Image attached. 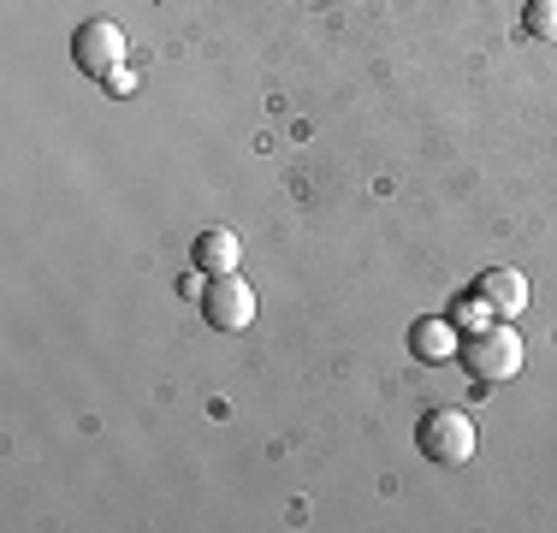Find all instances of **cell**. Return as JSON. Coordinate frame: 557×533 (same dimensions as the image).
Instances as JSON below:
<instances>
[{"instance_id": "1", "label": "cell", "mask_w": 557, "mask_h": 533, "mask_svg": "<svg viewBox=\"0 0 557 533\" xmlns=\"http://www.w3.org/2000/svg\"><path fill=\"white\" fill-rule=\"evenodd\" d=\"M457 356H462V368H469L481 385L516 380V373H522V332H516L510 320H486L481 332H469V338H462Z\"/></svg>"}, {"instance_id": "2", "label": "cell", "mask_w": 557, "mask_h": 533, "mask_svg": "<svg viewBox=\"0 0 557 533\" xmlns=\"http://www.w3.org/2000/svg\"><path fill=\"white\" fill-rule=\"evenodd\" d=\"M416 438H421V457L440 462V469H462L474 457V421L462 409H428Z\"/></svg>"}, {"instance_id": "3", "label": "cell", "mask_w": 557, "mask_h": 533, "mask_svg": "<svg viewBox=\"0 0 557 533\" xmlns=\"http://www.w3.org/2000/svg\"><path fill=\"white\" fill-rule=\"evenodd\" d=\"M202 314H208V326H220V332H249L256 326V290L237 273H214L202 285Z\"/></svg>"}, {"instance_id": "4", "label": "cell", "mask_w": 557, "mask_h": 533, "mask_svg": "<svg viewBox=\"0 0 557 533\" xmlns=\"http://www.w3.org/2000/svg\"><path fill=\"white\" fill-rule=\"evenodd\" d=\"M125 30H119L113 18H89V24H77V36H72V60H77V72H89V77H108L125 65Z\"/></svg>"}, {"instance_id": "5", "label": "cell", "mask_w": 557, "mask_h": 533, "mask_svg": "<svg viewBox=\"0 0 557 533\" xmlns=\"http://www.w3.org/2000/svg\"><path fill=\"white\" fill-rule=\"evenodd\" d=\"M474 290L486 297V309H493L498 320H516L528 309V278L516 273V266H486V273L474 278Z\"/></svg>"}, {"instance_id": "6", "label": "cell", "mask_w": 557, "mask_h": 533, "mask_svg": "<svg viewBox=\"0 0 557 533\" xmlns=\"http://www.w3.org/2000/svg\"><path fill=\"white\" fill-rule=\"evenodd\" d=\"M409 350H416L421 362H450V356L462 350V326H457V320H416Z\"/></svg>"}, {"instance_id": "7", "label": "cell", "mask_w": 557, "mask_h": 533, "mask_svg": "<svg viewBox=\"0 0 557 533\" xmlns=\"http://www.w3.org/2000/svg\"><path fill=\"white\" fill-rule=\"evenodd\" d=\"M237 256H244V244H237V232H225V225H208V232L196 237V266H202L208 278L237 273Z\"/></svg>"}, {"instance_id": "8", "label": "cell", "mask_w": 557, "mask_h": 533, "mask_svg": "<svg viewBox=\"0 0 557 533\" xmlns=\"http://www.w3.org/2000/svg\"><path fill=\"white\" fill-rule=\"evenodd\" d=\"M450 320H457L462 332H481L486 320H498V314L486 309V297H481V290H469V297H457V302H450Z\"/></svg>"}, {"instance_id": "9", "label": "cell", "mask_w": 557, "mask_h": 533, "mask_svg": "<svg viewBox=\"0 0 557 533\" xmlns=\"http://www.w3.org/2000/svg\"><path fill=\"white\" fill-rule=\"evenodd\" d=\"M522 24H528V36H540V42H557V0H528Z\"/></svg>"}, {"instance_id": "10", "label": "cell", "mask_w": 557, "mask_h": 533, "mask_svg": "<svg viewBox=\"0 0 557 533\" xmlns=\"http://www.w3.org/2000/svg\"><path fill=\"white\" fill-rule=\"evenodd\" d=\"M101 84H108V96H131V89H137V77H131L125 65H119V72H108Z\"/></svg>"}]
</instances>
